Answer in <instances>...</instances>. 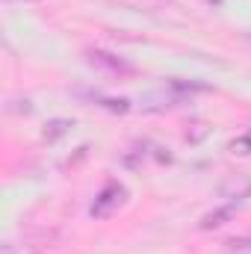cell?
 I'll list each match as a JSON object with an SVG mask.
<instances>
[{
	"label": "cell",
	"instance_id": "7a4b0ae2",
	"mask_svg": "<svg viewBox=\"0 0 251 254\" xmlns=\"http://www.w3.org/2000/svg\"><path fill=\"white\" fill-rule=\"evenodd\" d=\"M89 63L95 65V68L110 71V74H133V65L125 63V60L116 57V54H107V51H92V54H89Z\"/></svg>",
	"mask_w": 251,
	"mask_h": 254
},
{
	"label": "cell",
	"instance_id": "8992f818",
	"mask_svg": "<svg viewBox=\"0 0 251 254\" xmlns=\"http://www.w3.org/2000/svg\"><path fill=\"white\" fill-rule=\"evenodd\" d=\"M228 246H231V249H240V252H251V237H237V240H231Z\"/></svg>",
	"mask_w": 251,
	"mask_h": 254
},
{
	"label": "cell",
	"instance_id": "3957f363",
	"mask_svg": "<svg viewBox=\"0 0 251 254\" xmlns=\"http://www.w3.org/2000/svg\"><path fill=\"white\" fill-rule=\"evenodd\" d=\"M234 216V207L228 204V207H219V210H213V213H207L204 219H201V231H210V228H222L228 219Z\"/></svg>",
	"mask_w": 251,
	"mask_h": 254
},
{
	"label": "cell",
	"instance_id": "5b68a950",
	"mask_svg": "<svg viewBox=\"0 0 251 254\" xmlns=\"http://www.w3.org/2000/svg\"><path fill=\"white\" fill-rule=\"evenodd\" d=\"M228 151H231V154H240V157H251V130L243 133V136H237V139L228 145Z\"/></svg>",
	"mask_w": 251,
	"mask_h": 254
},
{
	"label": "cell",
	"instance_id": "277c9868",
	"mask_svg": "<svg viewBox=\"0 0 251 254\" xmlns=\"http://www.w3.org/2000/svg\"><path fill=\"white\" fill-rule=\"evenodd\" d=\"M71 127H74V122H65V119H54V122H48V125H45V139H48V142H54V139L65 136V133H68Z\"/></svg>",
	"mask_w": 251,
	"mask_h": 254
},
{
	"label": "cell",
	"instance_id": "6da1fadb",
	"mask_svg": "<svg viewBox=\"0 0 251 254\" xmlns=\"http://www.w3.org/2000/svg\"><path fill=\"white\" fill-rule=\"evenodd\" d=\"M127 198V190L122 184H116V181H110L104 190L95 195V201H92V207H89V213L95 216V219H107V216H113L122 204H125Z\"/></svg>",
	"mask_w": 251,
	"mask_h": 254
}]
</instances>
